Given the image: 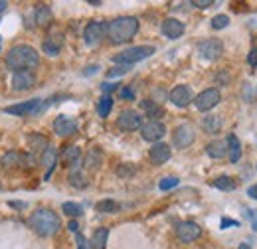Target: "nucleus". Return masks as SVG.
I'll list each match as a JSON object with an SVG mask.
<instances>
[{"instance_id": "obj_16", "label": "nucleus", "mask_w": 257, "mask_h": 249, "mask_svg": "<svg viewBox=\"0 0 257 249\" xmlns=\"http://www.w3.org/2000/svg\"><path fill=\"white\" fill-rule=\"evenodd\" d=\"M40 99H30V101H24V103H18V105H12V107H6L4 111L8 115H16V117H24V115H34L38 113L40 109Z\"/></svg>"}, {"instance_id": "obj_38", "label": "nucleus", "mask_w": 257, "mask_h": 249, "mask_svg": "<svg viewBox=\"0 0 257 249\" xmlns=\"http://www.w3.org/2000/svg\"><path fill=\"white\" fill-rule=\"evenodd\" d=\"M135 172H137L135 164H121V168L117 170L119 176H131V174H135Z\"/></svg>"}, {"instance_id": "obj_17", "label": "nucleus", "mask_w": 257, "mask_h": 249, "mask_svg": "<svg viewBox=\"0 0 257 249\" xmlns=\"http://www.w3.org/2000/svg\"><path fill=\"white\" fill-rule=\"evenodd\" d=\"M161 30H162V34H164L166 38L176 40V38H180V36L184 34L186 26H184L180 20H176V18H166V20L162 22Z\"/></svg>"}, {"instance_id": "obj_8", "label": "nucleus", "mask_w": 257, "mask_h": 249, "mask_svg": "<svg viewBox=\"0 0 257 249\" xmlns=\"http://www.w3.org/2000/svg\"><path fill=\"white\" fill-rule=\"evenodd\" d=\"M222 52H224V44H222L220 40H204V42L198 44V54H200V58H204V60H208V62L218 60V58L222 56Z\"/></svg>"}, {"instance_id": "obj_34", "label": "nucleus", "mask_w": 257, "mask_h": 249, "mask_svg": "<svg viewBox=\"0 0 257 249\" xmlns=\"http://www.w3.org/2000/svg\"><path fill=\"white\" fill-rule=\"evenodd\" d=\"M227 24H229V16L227 14H218V16L212 18V28L214 30H224Z\"/></svg>"}, {"instance_id": "obj_19", "label": "nucleus", "mask_w": 257, "mask_h": 249, "mask_svg": "<svg viewBox=\"0 0 257 249\" xmlns=\"http://www.w3.org/2000/svg\"><path fill=\"white\" fill-rule=\"evenodd\" d=\"M56 162H58V151L54 149V147H48L44 153H42V164H44V168H46V180L52 176V172H54V168H56Z\"/></svg>"}, {"instance_id": "obj_10", "label": "nucleus", "mask_w": 257, "mask_h": 249, "mask_svg": "<svg viewBox=\"0 0 257 249\" xmlns=\"http://www.w3.org/2000/svg\"><path fill=\"white\" fill-rule=\"evenodd\" d=\"M107 34V24L105 22H99V20H93L85 26L83 30V40L87 46H95L103 40V36Z\"/></svg>"}, {"instance_id": "obj_40", "label": "nucleus", "mask_w": 257, "mask_h": 249, "mask_svg": "<svg viewBox=\"0 0 257 249\" xmlns=\"http://www.w3.org/2000/svg\"><path fill=\"white\" fill-rule=\"evenodd\" d=\"M247 63L249 65H253V67H257V50L253 48V50H249V54H247Z\"/></svg>"}, {"instance_id": "obj_41", "label": "nucleus", "mask_w": 257, "mask_h": 249, "mask_svg": "<svg viewBox=\"0 0 257 249\" xmlns=\"http://www.w3.org/2000/svg\"><path fill=\"white\" fill-rule=\"evenodd\" d=\"M192 4L196 6V8H208V6L214 4V0H194Z\"/></svg>"}, {"instance_id": "obj_24", "label": "nucleus", "mask_w": 257, "mask_h": 249, "mask_svg": "<svg viewBox=\"0 0 257 249\" xmlns=\"http://www.w3.org/2000/svg\"><path fill=\"white\" fill-rule=\"evenodd\" d=\"M206 153L210 158H224L227 155V143L225 141H212L206 145Z\"/></svg>"}, {"instance_id": "obj_37", "label": "nucleus", "mask_w": 257, "mask_h": 249, "mask_svg": "<svg viewBox=\"0 0 257 249\" xmlns=\"http://www.w3.org/2000/svg\"><path fill=\"white\" fill-rule=\"evenodd\" d=\"M128 69H131V65H117V67H113V69L107 71V77H121V75L127 73Z\"/></svg>"}, {"instance_id": "obj_9", "label": "nucleus", "mask_w": 257, "mask_h": 249, "mask_svg": "<svg viewBox=\"0 0 257 249\" xmlns=\"http://www.w3.org/2000/svg\"><path fill=\"white\" fill-rule=\"evenodd\" d=\"M176 235H178L180 241L192 243V241H196L202 235V227L198 223H194V221H180L176 225Z\"/></svg>"}, {"instance_id": "obj_15", "label": "nucleus", "mask_w": 257, "mask_h": 249, "mask_svg": "<svg viewBox=\"0 0 257 249\" xmlns=\"http://www.w3.org/2000/svg\"><path fill=\"white\" fill-rule=\"evenodd\" d=\"M75 131H77L75 119H71V117H67V115H60V117L54 121V133H56L58 137H62V139L71 137Z\"/></svg>"}, {"instance_id": "obj_46", "label": "nucleus", "mask_w": 257, "mask_h": 249, "mask_svg": "<svg viewBox=\"0 0 257 249\" xmlns=\"http://www.w3.org/2000/svg\"><path fill=\"white\" fill-rule=\"evenodd\" d=\"M247 196H249V198H253V200H257V184L247 188Z\"/></svg>"}, {"instance_id": "obj_2", "label": "nucleus", "mask_w": 257, "mask_h": 249, "mask_svg": "<svg viewBox=\"0 0 257 249\" xmlns=\"http://www.w3.org/2000/svg\"><path fill=\"white\" fill-rule=\"evenodd\" d=\"M40 56L32 46H14L8 54H6V65L16 73V71H30L34 67H38Z\"/></svg>"}, {"instance_id": "obj_28", "label": "nucleus", "mask_w": 257, "mask_h": 249, "mask_svg": "<svg viewBox=\"0 0 257 249\" xmlns=\"http://www.w3.org/2000/svg\"><path fill=\"white\" fill-rule=\"evenodd\" d=\"M62 160H64V164H67V166H77L79 162V149L77 147H67V149H64V153H62Z\"/></svg>"}, {"instance_id": "obj_1", "label": "nucleus", "mask_w": 257, "mask_h": 249, "mask_svg": "<svg viewBox=\"0 0 257 249\" xmlns=\"http://www.w3.org/2000/svg\"><path fill=\"white\" fill-rule=\"evenodd\" d=\"M28 225L42 237H50L56 235L62 227V219L56 212H52L50 208H38L32 216L28 218Z\"/></svg>"}, {"instance_id": "obj_27", "label": "nucleus", "mask_w": 257, "mask_h": 249, "mask_svg": "<svg viewBox=\"0 0 257 249\" xmlns=\"http://www.w3.org/2000/svg\"><path fill=\"white\" fill-rule=\"evenodd\" d=\"M212 186L218 188V190H224V192H231V190H235V188H237V182H235L231 176L222 174V176H218V178H214V180H212Z\"/></svg>"}, {"instance_id": "obj_39", "label": "nucleus", "mask_w": 257, "mask_h": 249, "mask_svg": "<svg viewBox=\"0 0 257 249\" xmlns=\"http://www.w3.org/2000/svg\"><path fill=\"white\" fill-rule=\"evenodd\" d=\"M75 241H77V249H91V245L87 243V239H85V237H83L79 231L75 233Z\"/></svg>"}, {"instance_id": "obj_5", "label": "nucleus", "mask_w": 257, "mask_h": 249, "mask_svg": "<svg viewBox=\"0 0 257 249\" xmlns=\"http://www.w3.org/2000/svg\"><path fill=\"white\" fill-rule=\"evenodd\" d=\"M220 101H222V93H220V89L210 87V89L202 91V93L194 99V105H196V109H198V111L206 113V111H212Z\"/></svg>"}, {"instance_id": "obj_31", "label": "nucleus", "mask_w": 257, "mask_h": 249, "mask_svg": "<svg viewBox=\"0 0 257 249\" xmlns=\"http://www.w3.org/2000/svg\"><path fill=\"white\" fill-rule=\"evenodd\" d=\"M111 109H113V99H111L109 95L101 97L99 103H97V113H99L101 117H107V115L111 113Z\"/></svg>"}, {"instance_id": "obj_43", "label": "nucleus", "mask_w": 257, "mask_h": 249, "mask_svg": "<svg viewBox=\"0 0 257 249\" xmlns=\"http://www.w3.org/2000/svg\"><path fill=\"white\" fill-rule=\"evenodd\" d=\"M247 218H251V225H253V229H257V210H249Z\"/></svg>"}, {"instance_id": "obj_13", "label": "nucleus", "mask_w": 257, "mask_h": 249, "mask_svg": "<svg viewBox=\"0 0 257 249\" xmlns=\"http://www.w3.org/2000/svg\"><path fill=\"white\" fill-rule=\"evenodd\" d=\"M170 101L176 105V107H180V109H184V107H188L190 103H192L194 99V93L192 89L188 87V85H176L172 91H170Z\"/></svg>"}, {"instance_id": "obj_51", "label": "nucleus", "mask_w": 257, "mask_h": 249, "mask_svg": "<svg viewBox=\"0 0 257 249\" xmlns=\"http://www.w3.org/2000/svg\"><path fill=\"white\" fill-rule=\"evenodd\" d=\"M0 48H2V42H0Z\"/></svg>"}, {"instance_id": "obj_26", "label": "nucleus", "mask_w": 257, "mask_h": 249, "mask_svg": "<svg viewBox=\"0 0 257 249\" xmlns=\"http://www.w3.org/2000/svg\"><path fill=\"white\" fill-rule=\"evenodd\" d=\"M202 129H204L206 133H210V135H216V133L222 129V119L216 117V115H206V117L202 119Z\"/></svg>"}, {"instance_id": "obj_33", "label": "nucleus", "mask_w": 257, "mask_h": 249, "mask_svg": "<svg viewBox=\"0 0 257 249\" xmlns=\"http://www.w3.org/2000/svg\"><path fill=\"white\" fill-rule=\"evenodd\" d=\"M62 210H64V214H67L69 218H79L83 214V208L79 204H75V202H65L64 206H62Z\"/></svg>"}, {"instance_id": "obj_36", "label": "nucleus", "mask_w": 257, "mask_h": 249, "mask_svg": "<svg viewBox=\"0 0 257 249\" xmlns=\"http://www.w3.org/2000/svg\"><path fill=\"white\" fill-rule=\"evenodd\" d=\"M101 164V155L97 153V151H91L89 155H87V158H85V166L87 168H97Z\"/></svg>"}, {"instance_id": "obj_20", "label": "nucleus", "mask_w": 257, "mask_h": 249, "mask_svg": "<svg viewBox=\"0 0 257 249\" xmlns=\"http://www.w3.org/2000/svg\"><path fill=\"white\" fill-rule=\"evenodd\" d=\"M44 54H48V56H58L60 52H62V48H64V38L62 36H50V38H46L44 40Z\"/></svg>"}, {"instance_id": "obj_23", "label": "nucleus", "mask_w": 257, "mask_h": 249, "mask_svg": "<svg viewBox=\"0 0 257 249\" xmlns=\"http://www.w3.org/2000/svg\"><path fill=\"white\" fill-rule=\"evenodd\" d=\"M225 143H227V156H229V160L231 162H239V158H241V143H239V139L235 135H227Z\"/></svg>"}, {"instance_id": "obj_35", "label": "nucleus", "mask_w": 257, "mask_h": 249, "mask_svg": "<svg viewBox=\"0 0 257 249\" xmlns=\"http://www.w3.org/2000/svg\"><path fill=\"white\" fill-rule=\"evenodd\" d=\"M178 178L176 176H164L161 182H159V188H161L162 192H166V190H172V188H176L178 186Z\"/></svg>"}, {"instance_id": "obj_25", "label": "nucleus", "mask_w": 257, "mask_h": 249, "mask_svg": "<svg viewBox=\"0 0 257 249\" xmlns=\"http://www.w3.org/2000/svg\"><path fill=\"white\" fill-rule=\"evenodd\" d=\"M107 239H109V229L107 227H99L95 233L91 235V249H105L107 247Z\"/></svg>"}, {"instance_id": "obj_32", "label": "nucleus", "mask_w": 257, "mask_h": 249, "mask_svg": "<svg viewBox=\"0 0 257 249\" xmlns=\"http://www.w3.org/2000/svg\"><path fill=\"white\" fill-rule=\"evenodd\" d=\"M28 145L32 147L34 151H46L50 145H48V141L44 139V137H40L38 133H32L30 137H28Z\"/></svg>"}, {"instance_id": "obj_30", "label": "nucleus", "mask_w": 257, "mask_h": 249, "mask_svg": "<svg viewBox=\"0 0 257 249\" xmlns=\"http://www.w3.org/2000/svg\"><path fill=\"white\" fill-rule=\"evenodd\" d=\"M97 212H101V214H115V212H119V204L115 202V200H101V202H97Z\"/></svg>"}, {"instance_id": "obj_7", "label": "nucleus", "mask_w": 257, "mask_h": 249, "mask_svg": "<svg viewBox=\"0 0 257 249\" xmlns=\"http://www.w3.org/2000/svg\"><path fill=\"white\" fill-rule=\"evenodd\" d=\"M194 139H196V133H194L192 125H188V123L178 125V127L174 129V133H172V143H174V147H178V149H188L194 143Z\"/></svg>"}, {"instance_id": "obj_42", "label": "nucleus", "mask_w": 257, "mask_h": 249, "mask_svg": "<svg viewBox=\"0 0 257 249\" xmlns=\"http://www.w3.org/2000/svg\"><path fill=\"white\" fill-rule=\"evenodd\" d=\"M119 95H121L123 99H135V93H133V89H128V87H123V89L119 91Z\"/></svg>"}, {"instance_id": "obj_18", "label": "nucleus", "mask_w": 257, "mask_h": 249, "mask_svg": "<svg viewBox=\"0 0 257 249\" xmlns=\"http://www.w3.org/2000/svg\"><path fill=\"white\" fill-rule=\"evenodd\" d=\"M149 158H151L153 164H164V162L170 158V147L164 145V143L153 145V149L149 151Z\"/></svg>"}, {"instance_id": "obj_6", "label": "nucleus", "mask_w": 257, "mask_h": 249, "mask_svg": "<svg viewBox=\"0 0 257 249\" xmlns=\"http://www.w3.org/2000/svg\"><path fill=\"white\" fill-rule=\"evenodd\" d=\"M143 115L139 113V111H135V109H125L121 115H119V119H117V127L121 129V131H127V133H133V131H139V129H143Z\"/></svg>"}, {"instance_id": "obj_48", "label": "nucleus", "mask_w": 257, "mask_h": 249, "mask_svg": "<svg viewBox=\"0 0 257 249\" xmlns=\"http://www.w3.org/2000/svg\"><path fill=\"white\" fill-rule=\"evenodd\" d=\"M67 227H69V229H71L73 233H77V229H79V225H77V221H69V225H67Z\"/></svg>"}, {"instance_id": "obj_45", "label": "nucleus", "mask_w": 257, "mask_h": 249, "mask_svg": "<svg viewBox=\"0 0 257 249\" xmlns=\"http://www.w3.org/2000/svg\"><path fill=\"white\" fill-rule=\"evenodd\" d=\"M117 87H119V85H113V83H103V85H101V89H103L105 93H111V91H115Z\"/></svg>"}, {"instance_id": "obj_4", "label": "nucleus", "mask_w": 257, "mask_h": 249, "mask_svg": "<svg viewBox=\"0 0 257 249\" xmlns=\"http://www.w3.org/2000/svg\"><path fill=\"white\" fill-rule=\"evenodd\" d=\"M155 46H133V48H127L123 50L121 54L113 56V62L117 65H133L137 62H143L151 56H155Z\"/></svg>"}, {"instance_id": "obj_12", "label": "nucleus", "mask_w": 257, "mask_h": 249, "mask_svg": "<svg viewBox=\"0 0 257 249\" xmlns=\"http://www.w3.org/2000/svg\"><path fill=\"white\" fill-rule=\"evenodd\" d=\"M141 135H143V139H145L147 143H155V145H157L162 137L166 135V127H164L161 121H149V123L143 125Z\"/></svg>"}, {"instance_id": "obj_49", "label": "nucleus", "mask_w": 257, "mask_h": 249, "mask_svg": "<svg viewBox=\"0 0 257 249\" xmlns=\"http://www.w3.org/2000/svg\"><path fill=\"white\" fill-rule=\"evenodd\" d=\"M6 8H8V4H6V2H4V0H0V12H4V10H6Z\"/></svg>"}, {"instance_id": "obj_14", "label": "nucleus", "mask_w": 257, "mask_h": 249, "mask_svg": "<svg viewBox=\"0 0 257 249\" xmlns=\"http://www.w3.org/2000/svg\"><path fill=\"white\" fill-rule=\"evenodd\" d=\"M36 83V75L32 71H16L12 75V89L14 91H30Z\"/></svg>"}, {"instance_id": "obj_11", "label": "nucleus", "mask_w": 257, "mask_h": 249, "mask_svg": "<svg viewBox=\"0 0 257 249\" xmlns=\"http://www.w3.org/2000/svg\"><path fill=\"white\" fill-rule=\"evenodd\" d=\"M0 164L4 168H22V166H32V158L20 151H10L0 158Z\"/></svg>"}, {"instance_id": "obj_50", "label": "nucleus", "mask_w": 257, "mask_h": 249, "mask_svg": "<svg viewBox=\"0 0 257 249\" xmlns=\"http://www.w3.org/2000/svg\"><path fill=\"white\" fill-rule=\"evenodd\" d=\"M237 249H251V245H249V243H245V241H243V243H239V247Z\"/></svg>"}, {"instance_id": "obj_22", "label": "nucleus", "mask_w": 257, "mask_h": 249, "mask_svg": "<svg viewBox=\"0 0 257 249\" xmlns=\"http://www.w3.org/2000/svg\"><path fill=\"white\" fill-rule=\"evenodd\" d=\"M141 107H143V111L149 115V119H153V121H159V119H162V117H164V109H162L159 103L151 101V99L141 101Z\"/></svg>"}, {"instance_id": "obj_21", "label": "nucleus", "mask_w": 257, "mask_h": 249, "mask_svg": "<svg viewBox=\"0 0 257 249\" xmlns=\"http://www.w3.org/2000/svg\"><path fill=\"white\" fill-rule=\"evenodd\" d=\"M52 18H54V14H52L50 6L38 4V6L34 8V22H36L38 26H48V24L52 22Z\"/></svg>"}, {"instance_id": "obj_3", "label": "nucleus", "mask_w": 257, "mask_h": 249, "mask_svg": "<svg viewBox=\"0 0 257 249\" xmlns=\"http://www.w3.org/2000/svg\"><path fill=\"white\" fill-rule=\"evenodd\" d=\"M139 32V20L135 16H119L107 24V36L113 44H125Z\"/></svg>"}, {"instance_id": "obj_47", "label": "nucleus", "mask_w": 257, "mask_h": 249, "mask_svg": "<svg viewBox=\"0 0 257 249\" xmlns=\"http://www.w3.org/2000/svg\"><path fill=\"white\" fill-rule=\"evenodd\" d=\"M97 69H99V65H91V67H87V69H85L83 73H85V75H93Z\"/></svg>"}, {"instance_id": "obj_29", "label": "nucleus", "mask_w": 257, "mask_h": 249, "mask_svg": "<svg viewBox=\"0 0 257 249\" xmlns=\"http://www.w3.org/2000/svg\"><path fill=\"white\" fill-rule=\"evenodd\" d=\"M69 184H71V186H75V188H85V186H87V180H85V176L81 174L79 164L71 168V172H69Z\"/></svg>"}, {"instance_id": "obj_44", "label": "nucleus", "mask_w": 257, "mask_h": 249, "mask_svg": "<svg viewBox=\"0 0 257 249\" xmlns=\"http://www.w3.org/2000/svg\"><path fill=\"white\" fill-rule=\"evenodd\" d=\"M229 225H235V227H237V225H239V221H235V219H222V225H220V227L225 229V227H229Z\"/></svg>"}]
</instances>
